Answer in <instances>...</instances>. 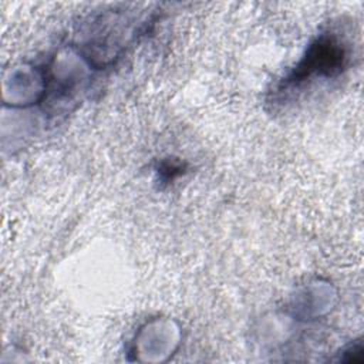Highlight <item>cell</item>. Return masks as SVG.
I'll return each instance as SVG.
<instances>
[{"label":"cell","instance_id":"6da1fadb","mask_svg":"<svg viewBox=\"0 0 364 364\" xmlns=\"http://www.w3.org/2000/svg\"><path fill=\"white\" fill-rule=\"evenodd\" d=\"M347 60V51L344 46L334 37L323 36L317 38L307 54L289 75L290 82H300L309 77H331L343 70Z\"/></svg>","mask_w":364,"mask_h":364}]
</instances>
